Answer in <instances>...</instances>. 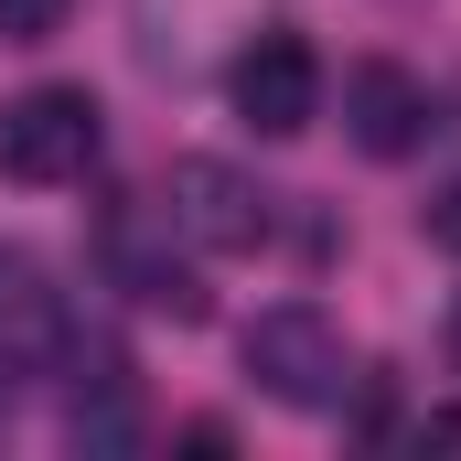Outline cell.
Instances as JSON below:
<instances>
[{
    "label": "cell",
    "mask_w": 461,
    "mask_h": 461,
    "mask_svg": "<svg viewBox=\"0 0 461 461\" xmlns=\"http://www.w3.org/2000/svg\"><path fill=\"white\" fill-rule=\"evenodd\" d=\"M161 215H172V236H194L204 258H258L268 226H279V204L258 194V172H236V161H215V150H183V161H172Z\"/></svg>",
    "instance_id": "obj_4"
},
{
    "label": "cell",
    "mask_w": 461,
    "mask_h": 461,
    "mask_svg": "<svg viewBox=\"0 0 461 461\" xmlns=\"http://www.w3.org/2000/svg\"><path fill=\"white\" fill-rule=\"evenodd\" d=\"M419 236H429L440 258H461V183H440V194L419 204Z\"/></svg>",
    "instance_id": "obj_10"
},
{
    "label": "cell",
    "mask_w": 461,
    "mask_h": 461,
    "mask_svg": "<svg viewBox=\"0 0 461 461\" xmlns=\"http://www.w3.org/2000/svg\"><path fill=\"white\" fill-rule=\"evenodd\" d=\"M451 365H461V301H451Z\"/></svg>",
    "instance_id": "obj_12"
},
{
    "label": "cell",
    "mask_w": 461,
    "mask_h": 461,
    "mask_svg": "<svg viewBox=\"0 0 461 461\" xmlns=\"http://www.w3.org/2000/svg\"><path fill=\"white\" fill-rule=\"evenodd\" d=\"M226 97H236V118H247L258 140H301V129L322 118V54H312L301 32H258L226 65Z\"/></svg>",
    "instance_id": "obj_5"
},
{
    "label": "cell",
    "mask_w": 461,
    "mask_h": 461,
    "mask_svg": "<svg viewBox=\"0 0 461 461\" xmlns=\"http://www.w3.org/2000/svg\"><path fill=\"white\" fill-rule=\"evenodd\" d=\"M65 333H76V312H65L54 268L0 236V386L11 375H54L65 365Z\"/></svg>",
    "instance_id": "obj_6"
},
{
    "label": "cell",
    "mask_w": 461,
    "mask_h": 461,
    "mask_svg": "<svg viewBox=\"0 0 461 461\" xmlns=\"http://www.w3.org/2000/svg\"><path fill=\"white\" fill-rule=\"evenodd\" d=\"M97 150H108V108H97L86 86H22V97L0 108V172L32 183V194L86 183Z\"/></svg>",
    "instance_id": "obj_2"
},
{
    "label": "cell",
    "mask_w": 461,
    "mask_h": 461,
    "mask_svg": "<svg viewBox=\"0 0 461 461\" xmlns=\"http://www.w3.org/2000/svg\"><path fill=\"white\" fill-rule=\"evenodd\" d=\"M76 0H0V43H54Z\"/></svg>",
    "instance_id": "obj_9"
},
{
    "label": "cell",
    "mask_w": 461,
    "mask_h": 461,
    "mask_svg": "<svg viewBox=\"0 0 461 461\" xmlns=\"http://www.w3.org/2000/svg\"><path fill=\"white\" fill-rule=\"evenodd\" d=\"M344 140L365 161H408L419 140H429V86L408 76V65H386V54H365L344 76Z\"/></svg>",
    "instance_id": "obj_7"
},
{
    "label": "cell",
    "mask_w": 461,
    "mask_h": 461,
    "mask_svg": "<svg viewBox=\"0 0 461 461\" xmlns=\"http://www.w3.org/2000/svg\"><path fill=\"white\" fill-rule=\"evenodd\" d=\"M236 365H247L258 397H279V408H344V386H354V344H344V322H333L322 301H268V312L236 333Z\"/></svg>",
    "instance_id": "obj_1"
},
{
    "label": "cell",
    "mask_w": 461,
    "mask_h": 461,
    "mask_svg": "<svg viewBox=\"0 0 461 461\" xmlns=\"http://www.w3.org/2000/svg\"><path fill=\"white\" fill-rule=\"evenodd\" d=\"M65 365H76V419H65L76 451H129L140 440V375H129V354L65 333Z\"/></svg>",
    "instance_id": "obj_8"
},
{
    "label": "cell",
    "mask_w": 461,
    "mask_h": 461,
    "mask_svg": "<svg viewBox=\"0 0 461 461\" xmlns=\"http://www.w3.org/2000/svg\"><path fill=\"white\" fill-rule=\"evenodd\" d=\"M419 451H461V408H429L419 419Z\"/></svg>",
    "instance_id": "obj_11"
},
{
    "label": "cell",
    "mask_w": 461,
    "mask_h": 461,
    "mask_svg": "<svg viewBox=\"0 0 461 461\" xmlns=\"http://www.w3.org/2000/svg\"><path fill=\"white\" fill-rule=\"evenodd\" d=\"M97 268H108V290H129L140 312H161V322H204V279L172 258V215H161V204H140V194L97 204Z\"/></svg>",
    "instance_id": "obj_3"
}]
</instances>
